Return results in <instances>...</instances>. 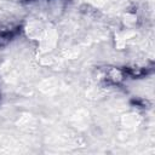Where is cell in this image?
<instances>
[{"instance_id":"obj_1","label":"cell","mask_w":155,"mask_h":155,"mask_svg":"<svg viewBox=\"0 0 155 155\" xmlns=\"http://www.w3.org/2000/svg\"><path fill=\"white\" fill-rule=\"evenodd\" d=\"M17 31H18L17 28H12V27L0 24V46H4L8 41H11L12 38L17 34Z\"/></svg>"}]
</instances>
